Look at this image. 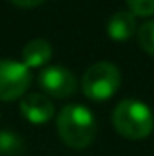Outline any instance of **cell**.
Segmentation results:
<instances>
[{
	"label": "cell",
	"instance_id": "obj_1",
	"mask_svg": "<svg viewBox=\"0 0 154 156\" xmlns=\"http://www.w3.org/2000/svg\"><path fill=\"white\" fill-rule=\"evenodd\" d=\"M56 129L65 145L73 149H85L96 134V118L82 104L62 107L56 118Z\"/></svg>",
	"mask_w": 154,
	"mask_h": 156
},
{
	"label": "cell",
	"instance_id": "obj_2",
	"mask_svg": "<svg viewBox=\"0 0 154 156\" xmlns=\"http://www.w3.org/2000/svg\"><path fill=\"white\" fill-rule=\"evenodd\" d=\"M114 129L129 140H143L154 129V116L147 104L140 100H121L113 111Z\"/></svg>",
	"mask_w": 154,
	"mask_h": 156
},
{
	"label": "cell",
	"instance_id": "obj_3",
	"mask_svg": "<svg viewBox=\"0 0 154 156\" xmlns=\"http://www.w3.org/2000/svg\"><path fill=\"white\" fill-rule=\"evenodd\" d=\"M120 87V69L111 62L93 64L82 78V91L91 100H107Z\"/></svg>",
	"mask_w": 154,
	"mask_h": 156
},
{
	"label": "cell",
	"instance_id": "obj_4",
	"mask_svg": "<svg viewBox=\"0 0 154 156\" xmlns=\"http://www.w3.org/2000/svg\"><path fill=\"white\" fill-rule=\"evenodd\" d=\"M31 83V71L24 62L0 60V100H15L24 96Z\"/></svg>",
	"mask_w": 154,
	"mask_h": 156
},
{
	"label": "cell",
	"instance_id": "obj_5",
	"mask_svg": "<svg viewBox=\"0 0 154 156\" xmlns=\"http://www.w3.org/2000/svg\"><path fill=\"white\" fill-rule=\"evenodd\" d=\"M40 87L56 98H67L76 91V78L75 75L62 67V66H47L40 71L38 76Z\"/></svg>",
	"mask_w": 154,
	"mask_h": 156
},
{
	"label": "cell",
	"instance_id": "obj_6",
	"mask_svg": "<svg viewBox=\"0 0 154 156\" xmlns=\"http://www.w3.org/2000/svg\"><path fill=\"white\" fill-rule=\"evenodd\" d=\"M20 111L26 120H29L35 125H42L45 122H49L54 115V105L53 102L40 93H31L22 96L20 100Z\"/></svg>",
	"mask_w": 154,
	"mask_h": 156
},
{
	"label": "cell",
	"instance_id": "obj_7",
	"mask_svg": "<svg viewBox=\"0 0 154 156\" xmlns=\"http://www.w3.org/2000/svg\"><path fill=\"white\" fill-rule=\"evenodd\" d=\"M51 56H53V47L44 38L31 40L22 49V58L26 67H42L51 60Z\"/></svg>",
	"mask_w": 154,
	"mask_h": 156
},
{
	"label": "cell",
	"instance_id": "obj_8",
	"mask_svg": "<svg viewBox=\"0 0 154 156\" xmlns=\"http://www.w3.org/2000/svg\"><path fill=\"white\" fill-rule=\"evenodd\" d=\"M136 31V18L131 11H118L107 22V33L113 40H127Z\"/></svg>",
	"mask_w": 154,
	"mask_h": 156
},
{
	"label": "cell",
	"instance_id": "obj_9",
	"mask_svg": "<svg viewBox=\"0 0 154 156\" xmlns=\"http://www.w3.org/2000/svg\"><path fill=\"white\" fill-rule=\"evenodd\" d=\"M24 140L13 131H0V156H22Z\"/></svg>",
	"mask_w": 154,
	"mask_h": 156
},
{
	"label": "cell",
	"instance_id": "obj_10",
	"mask_svg": "<svg viewBox=\"0 0 154 156\" xmlns=\"http://www.w3.org/2000/svg\"><path fill=\"white\" fill-rule=\"evenodd\" d=\"M138 42L142 49L149 55H154V20H149L140 26L138 29Z\"/></svg>",
	"mask_w": 154,
	"mask_h": 156
},
{
	"label": "cell",
	"instance_id": "obj_11",
	"mask_svg": "<svg viewBox=\"0 0 154 156\" xmlns=\"http://www.w3.org/2000/svg\"><path fill=\"white\" fill-rule=\"evenodd\" d=\"M131 13L138 16H151L154 15V0H125Z\"/></svg>",
	"mask_w": 154,
	"mask_h": 156
},
{
	"label": "cell",
	"instance_id": "obj_12",
	"mask_svg": "<svg viewBox=\"0 0 154 156\" xmlns=\"http://www.w3.org/2000/svg\"><path fill=\"white\" fill-rule=\"evenodd\" d=\"M13 4H16L18 7H37L44 0H11Z\"/></svg>",
	"mask_w": 154,
	"mask_h": 156
}]
</instances>
